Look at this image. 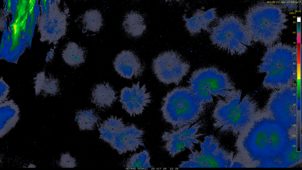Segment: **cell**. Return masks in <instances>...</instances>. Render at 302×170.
Here are the masks:
<instances>
[{
	"mask_svg": "<svg viewBox=\"0 0 302 170\" xmlns=\"http://www.w3.org/2000/svg\"><path fill=\"white\" fill-rule=\"evenodd\" d=\"M204 139L200 143L201 151H191L188 160L182 161L179 167L230 168L234 152L223 148L212 135L206 136Z\"/></svg>",
	"mask_w": 302,
	"mask_h": 170,
	"instance_id": "cell-5",
	"label": "cell"
},
{
	"mask_svg": "<svg viewBox=\"0 0 302 170\" xmlns=\"http://www.w3.org/2000/svg\"><path fill=\"white\" fill-rule=\"evenodd\" d=\"M35 94L54 95L59 91L58 80L52 77H47L44 72L38 73L34 79Z\"/></svg>",
	"mask_w": 302,
	"mask_h": 170,
	"instance_id": "cell-18",
	"label": "cell"
},
{
	"mask_svg": "<svg viewBox=\"0 0 302 170\" xmlns=\"http://www.w3.org/2000/svg\"><path fill=\"white\" fill-rule=\"evenodd\" d=\"M188 83V88L194 96L205 105L213 102V96L226 98L237 90L228 74L214 66L195 70Z\"/></svg>",
	"mask_w": 302,
	"mask_h": 170,
	"instance_id": "cell-3",
	"label": "cell"
},
{
	"mask_svg": "<svg viewBox=\"0 0 302 170\" xmlns=\"http://www.w3.org/2000/svg\"><path fill=\"white\" fill-rule=\"evenodd\" d=\"M28 167H29V168H30V167H31V168H33H33H35V167H36V166H35V165H34L33 164H30L29 165V166H28Z\"/></svg>",
	"mask_w": 302,
	"mask_h": 170,
	"instance_id": "cell-25",
	"label": "cell"
},
{
	"mask_svg": "<svg viewBox=\"0 0 302 170\" xmlns=\"http://www.w3.org/2000/svg\"><path fill=\"white\" fill-rule=\"evenodd\" d=\"M62 57L67 64L72 66H79L85 61L86 52L84 49L73 42H69L62 53Z\"/></svg>",
	"mask_w": 302,
	"mask_h": 170,
	"instance_id": "cell-20",
	"label": "cell"
},
{
	"mask_svg": "<svg viewBox=\"0 0 302 170\" xmlns=\"http://www.w3.org/2000/svg\"><path fill=\"white\" fill-rule=\"evenodd\" d=\"M122 27L128 34L133 37L141 36L146 28L143 16L139 12L134 11L126 14Z\"/></svg>",
	"mask_w": 302,
	"mask_h": 170,
	"instance_id": "cell-17",
	"label": "cell"
},
{
	"mask_svg": "<svg viewBox=\"0 0 302 170\" xmlns=\"http://www.w3.org/2000/svg\"><path fill=\"white\" fill-rule=\"evenodd\" d=\"M116 71L122 77L131 79L141 76L144 67L138 57L129 50H123L118 54L113 62Z\"/></svg>",
	"mask_w": 302,
	"mask_h": 170,
	"instance_id": "cell-12",
	"label": "cell"
},
{
	"mask_svg": "<svg viewBox=\"0 0 302 170\" xmlns=\"http://www.w3.org/2000/svg\"><path fill=\"white\" fill-rule=\"evenodd\" d=\"M150 159L148 152L143 150L132 155L127 160L126 167L127 169L151 168Z\"/></svg>",
	"mask_w": 302,
	"mask_h": 170,
	"instance_id": "cell-22",
	"label": "cell"
},
{
	"mask_svg": "<svg viewBox=\"0 0 302 170\" xmlns=\"http://www.w3.org/2000/svg\"><path fill=\"white\" fill-rule=\"evenodd\" d=\"M0 138L14 128L19 118L18 106L12 99L0 104Z\"/></svg>",
	"mask_w": 302,
	"mask_h": 170,
	"instance_id": "cell-15",
	"label": "cell"
},
{
	"mask_svg": "<svg viewBox=\"0 0 302 170\" xmlns=\"http://www.w3.org/2000/svg\"><path fill=\"white\" fill-rule=\"evenodd\" d=\"M296 89L291 86L275 90L271 94L265 111L293 133L297 124Z\"/></svg>",
	"mask_w": 302,
	"mask_h": 170,
	"instance_id": "cell-6",
	"label": "cell"
},
{
	"mask_svg": "<svg viewBox=\"0 0 302 170\" xmlns=\"http://www.w3.org/2000/svg\"><path fill=\"white\" fill-rule=\"evenodd\" d=\"M239 28L237 19L228 14L218 19L207 31L213 45L233 55L241 52Z\"/></svg>",
	"mask_w": 302,
	"mask_h": 170,
	"instance_id": "cell-8",
	"label": "cell"
},
{
	"mask_svg": "<svg viewBox=\"0 0 302 170\" xmlns=\"http://www.w3.org/2000/svg\"><path fill=\"white\" fill-rule=\"evenodd\" d=\"M191 125H186L163 133L161 138L164 143V148L171 157H175L186 148L191 152L193 151L194 144L201 142L198 138L204 134L198 133V132L202 126V123L199 122Z\"/></svg>",
	"mask_w": 302,
	"mask_h": 170,
	"instance_id": "cell-9",
	"label": "cell"
},
{
	"mask_svg": "<svg viewBox=\"0 0 302 170\" xmlns=\"http://www.w3.org/2000/svg\"><path fill=\"white\" fill-rule=\"evenodd\" d=\"M152 68L160 82L177 84L188 72L190 65L177 53L169 50L157 55L153 61Z\"/></svg>",
	"mask_w": 302,
	"mask_h": 170,
	"instance_id": "cell-7",
	"label": "cell"
},
{
	"mask_svg": "<svg viewBox=\"0 0 302 170\" xmlns=\"http://www.w3.org/2000/svg\"><path fill=\"white\" fill-rule=\"evenodd\" d=\"M119 101L122 108L131 116L141 114L151 102L150 93L147 92L145 84L140 86L139 81L131 87H125L121 91Z\"/></svg>",
	"mask_w": 302,
	"mask_h": 170,
	"instance_id": "cell-11",
	"label": "cell"
},
{
	"mask_svg": "<svg viewBox=\"0 0 302 170\" xmlns=\"http://www.w3.org/2000/svg\"><path fill=\"white\" fill-rule=\"evenodd\" d=\"M84 28L93 32L99 31L103 25V19L100 12L96 9H90L86 12L82 18Z\"/></svg>",
	"mask_w": 302,
	"mask_h": 170,
	"instance_id": "cell-21",
	"label": "cell"
},
{
	"mask_svg": "<svg viewBox=\"0 0 302 170\" xmlns=\"http://www.w3.org/2000/svg\"><path fill=\"white\" fill-rule=\"evenodd\" d=\"M117 99L116 92L108 83L98 84L92 90L91 101L98 108L101 109L109 108Z\"/></svg>",
	"mask_w": 302,
	"mask_h": 170,
	"instance_id": "cell-16",
	"label": "cell"
},
{
	"mask_svg": "<svg viewBox=\"0 0 302 170\" xmlns=\"http://www.w3.org/2000/svg\"><path fill=\"white\" fill-rule=\"evenodd\" d=\"M241 95L240 90H236L231 96L219 100L212 115L214 128H221L232 118L240 103Z\"/></svg>",
	"mask_w": 302,
	"mask_h": 170,
	"instance_id": "cell-13",
	"label": "cell"
},
{
	"mask_svg": "<svg viewBox=\"0 0 302 170\" xmlns=\"http://www.w3.org/2000/svg\"><path fill=\"white\" fill-rule=\"evenodd\" d=\"M60 165L63 168H73L76 166L75 158L68 153H63L61 156Z\"/></svg>",
	"mask_w": 302,
	"mask_h": 170,
	"instance_id": "cell-23",
	"label": "cell"
},
{
	"mask_svg": "<svg viewBox=\"0 0 302 170\" xmlns=\"http://www.w3.org/2000/svg\"><path fill=\"white\" fill-rule=\"evenodd\" d=\"M217 18L215 8L205 11L198 9L190 18L184 17L185 26L190 34L194 35L202 30H208L211 24Z\"/></svg>",
	"mask_w": 302,
	"mask_h": 170,
	"instance_id": "cell-14",
	"label": "cell"
},
{
	"mask_svg": "<svg viewBox=\"0 0 302 170\" xmlns=\"http://www.w3.org/2000/svg\"><path fill=\"white\" fill-rule=\"evenodd\" d=\"M100 138L120 154L136 151L144 146V130L134 124H125L122 118L111 116L98 125Z\"/></svg>",
	"mask_w": 302,
	"mask_h": 170,
	"instance_id": "cell-4",
	"label": "cell"
},
{
	"mask_svg": "<svg viewBox=\"0 0 302 170\" xmlns=\"http://www.w3.org/2000/svg\"><path fill=\"white\" fill-rule=\"evenodd\" d=\"M0 83V104L5 101L9 92V87L1 76Z\"/></svg>",
	"mask_w": 302,
	"mask_h": 170,
	"instance_id": "cell-24",
	"label": "cell"
},
{
	"mask_svg": "<svg viewBox=\"0 0 302 170\" xmlns=\"http://www.w3.org/2000/svg\"><path fill=\"white\" fill-rule=\"evenodd\" d=\"M257 109V104L252 98L248 95L245 96L233 117L220 128L219 132H229L238 135L252 123L258 111Z\"/></svg>",
	"mask_w": 302,
	"mask_h": 170,
	"instance_id": "cell-10",
	"label": "cell"
},
{
	"mask_svg": "<svg viewBox=\"0 0 302 170\" xmlns=\"http://www.w3.org/2000/svg\"><path fill=\"white\" fill-rule=\"evenodd\" d=\"M265 111H259L252 123L238 135L235 146L239 152L253 164H279L285 150L294 135Z\"/></svg>",
	"mask_w": 302,
	"mask_h": 170,
	"instance_id": "cell-1",
	"label": "cell"
},
{
	"mask_svg": "<svg viewBox=\"0 0 302 170\" xmlns=\"http://www.w3.org/2000/svg\"><path fill=\"white\" fill-rule=\"evenodd\" d=\"M75 120L80 130H91L98 125L100 118L94 110L87 109L77 111Z\"/></svg>",
	"mask_w": 302,
	"mask_h": 170,
	"instance_id": "cell-19",
	"label": "cell"
},
{
	"mask_svg": "<svg viewBox=\"0 0 302 170\" xmlns=\"http://www.w3.org/2000/svg\"><path fill=\"white\" fill-rule=\"evenodd\" d=\"M204 106L188 87H180L168 92L163 98L160 111L164 120L176 129L196 122L203 113Z\"/></svg>",
	"mask_w": 302,
	"mask_h": 170,
	"instance_id": "cell-2",
	"label": "cell"
}]
</instances>
